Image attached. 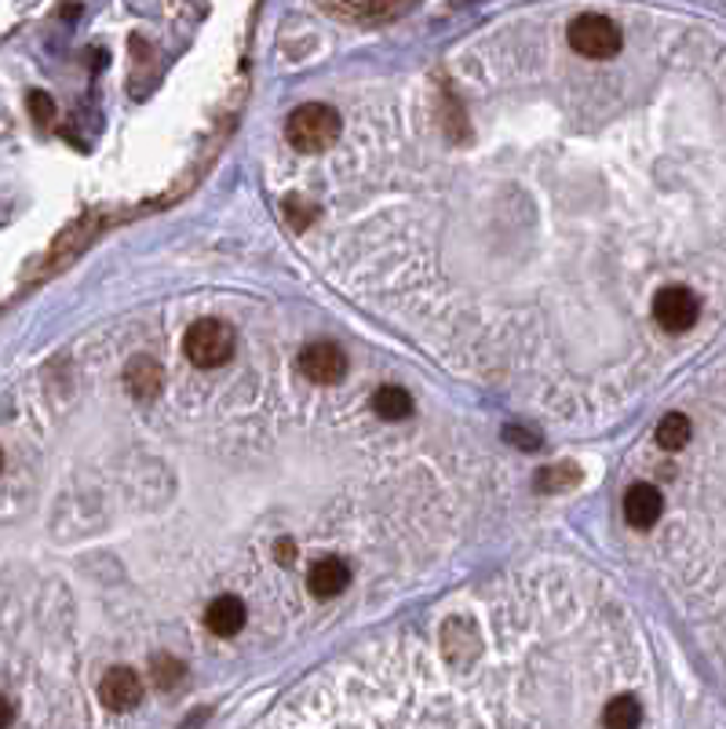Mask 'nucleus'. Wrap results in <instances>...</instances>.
<instances>
[{"label":"nucleus","mask_w":726,"mask_h":729,"mask_svg":"<svg viewBox=\"0 0 726 729\" xmlns=\"http://www.w3.org/2000/svg\"><path fill=\"white\" fill-rule=\"evenodd\" d=\"M340 113L325 103H304L289 113L285 121V140H289L293 150L299 154H321L329 150L336 140H340Z\"/></svg>","instance_id":"nucleus-1"},{"label":"nucleus","mask_w":726,"mask_h":729,"mask_svg":"<svg viewBox=\"0 0 726 729\" xmlns=\"http://www.w3.org/2000/svg\"><path fill=\"white\" fill-rule=\"evenodd\" d=\"M183 355L197 369H219L234 358V329L216 318L194 321L183 336Z\"/></svg>","instance_id":"nucleus-2"},{"label":"nucleus","mask_w":726,"mask_h":729,"mask_svg":"<svg viewBox=\"0 0 726 729\" xmlns=\"http://www.w3.org/2000/svg\"><path fill=\"white\" fill-rule=\"evenodd\" d=\"M621 27L606 16L587 11V16H577L570 22V48L584 59H613L621 52Z\"/></svg>","instance_id":"nucleus-3"},{"label":"nucleus","mask_w":726,"mask_h":729,"mask_svg":"<svg viewBox=\"0 0 726 729\" xmlns=\"http://www.w3.org/2000/svg\"><path fill=\"white\" fill-rule=\"evenodd\" d=\"M697 314H701V299L686 285H668L654 296V318L668 332H686L697 321Z\"/></svg>","instance_id":"nucleus-4"},{"label":"nucleus","mask_w":726,"mask_h":729,"mask_svg":"<svg viewBox=\"0 0 726 729\" xmlns=\"http://www.w3.org/2000/svg\"><path fill=\"white\" fill-rule=\"evenodd\" d=\"M299 372H304V380H310V383L333 387V383L344 380L347 358L336 343H310V347H304V355H299Z\"/></svg>","instance_id":"nucleus-5"},{"label":"nucleus","mask_w":726,"mask_h":729,"mask_svg":"<svg viewBox=\"0 0 726 729\" xmlns=\"http://www.w3.org/2000/svg\"><path fill=\"white\" fill-rule=\"evenodd\" d=\"M99 700H103V708L110 711H132L135 704L143 700V682L140 675H135L132 668H110L103 675V682H99Z\"/></svg>","instance_id":"nucleus-6"},{"label":"nucleus","mask_w":726,"mask_h":729,"mask_svg":"<svg viewBox=\"0 0 726 729\" xmlns=\"http://www.w3.org/2000/svg\"><path fill=\"white\" fill-rule=\"evenodd\" d=\"M442 649H446V660L457 664V668H468V664L479 657V632L468 617H449L442 627Z\"/></svg>","instance_id":"nucleus-7"},{"label":"nucleus","mask_w":726,"mask_h":729,"mask_svg":"<svg viewBox=\"0 0 726 729\" xmlns=\"http://www.w3.org/2000/svg\"><path fill=\"white\" fill-rule=\"evenodd\" d=\"M661 514H665V500H661L654 485L640 482L624 493V518H628V525H635V530H654L661 522Z\"/></svg>","instance_id":"nucleus-8"},{"label":"nucleus","mask_w":726,"mask_h":729,"mask_svg":"<svg viewBox=\"0 0 726 729\" xmlns=\"http://www.w3.org/2000/svg\"><path fill=\"white\" fill-rule=\"evenodd\" d=\"M245 620H248V613H245V602L237 598V595H219V598H212L208 602V609H205V627L212 635H219V638H231V635H237L245 627Z\"/></svg>","instance_id":"nucleus-9"},{"label":"nucleus","mask_w":726,"mask_h":729,"mask_svg":"<svg viewBox=\"0 0 726 729\" xmlns=\"http://www.w3.org/2000/svg\"><path fill=\"white\" fill-rule=\"evenodd\" d=\"M124 383H129L132 398L140 401H150L161 394V387H165V369H161L157 358H132L129 369H124Z\"/></svg>","instance_id":"nucleus-10"},{"label":"nucleus","mask_w":726,"mask_h":729,"mask_svg":"<svg viewBox=\"0 0 726 729\" xmlns=\"http://www.w3.org/2000/svg\"><path fill=\"white\" fill-rule=\"evenodd\" d=\"M350 584V569L344 558H318L307 573V587L315 598H333Z\"/></svg>","instance_id":"nucleus-11"},{"label":"nucleus","mask_w":726,"mask_h":729,"mask_svg":"<svg viewBox=\"0 0 726 729\" xmlns=\"http://www.w3.org/2000/svg\"><path fill=\"white\" fill-rule=\"evenodd\" d=\"M372 412H377V417L387 420V423L406 420V417H412V398H409V391H402V387L387 383V387H380L377 394H372Z\"/></svg>","instance_id":"nucleus-12"},{"label":"nucleus","mask_w":726,"mask_h":729,"mask_svg":"<svg viewBox=\"0 0 726 729\" xmlns=\"http://www.w3.org/2000/svg\"><path fill=\"white\" fill-rule=\"evenodd\" d=\"M640 722H643V708L635 697L624 694V697H613L606 704V711H603L606 729H640Z\"/></svg>","instance_id":"nucleus-13"},{"label":"nucleus","mask_w":726,"mask_h":729,"mask_svg":"<svg viewBox=\"0 0 726 729\" xmlns=\"http://www.w3.org/2000/svg\"><path fill=\"white\" fill-rule=\"evenodd\" d=\"M691 417H683V412H668L665 420L657 423V445L668 449V452H679L683 445H691Z\"/></svg>","instance_id":"nucleus-14"},{"label":"nucleus","mask_w":726,"mask_h":729,"mask_svg":"<svg viewBox=\"0 0 726 729\" xmlns=\"http://www.w3.org/2000/svg\"><path fill=\"white\" fill-rule=\"evenodd\" d=\"M577 482H581V471L573 468V463H555V468L536 471L533 489L536 493H562V489H573Z\"/></svg>","instance_id":"nucleus-15"},{"label":"nucleus","mask_w":726,"mask_h":729,"mask_svg":"<svg viewBox=\"0 0 726 729\" xmlns=\"http://www.w3.org/2000/svg\"><path fill=\"white\" fill-rule=\"evenodd\" d=\"M150 678H154L157 689H175L186 678V664L175 660L172 653H157V657L150 660Z\"/></svg>","instance_id":"nucleus-16"},{"label":"nucleus","mask_w":726,"mask_h":729,"mask_svg":"<svg viewBox=\"0 0 726 729\" xmlns=\"http://www.w3.org/2000/svg\"><path fill=\"white\" fill-rule=\"evenodd\" d=\"M285 219H289L296 230H307L310 223H315V205H307L304 197H296V194H289L285 197Z\"/></svg>","instance_id":"nucleus-17"},{"label":"nucleus","mask_w":726,"mask_h":729,"mask_svg":"<svg viewBox=\"0 0 726 729\" xmlns=\"http://www.w3.org/2000/svg\"><path fill=\"white\" fill-rule=\"evenodd\" d=\"M27 106H30V117L37 124H52L55 121V103H52V95L48 92H30Z\"/></svg>","instance_id":"nucleus-18"},{"label":"nucleus","mask_w":726,"mask_h":729,"mask_svg":"<svg viewBox=\"0 0 726 729\" xmlns=\"http://www.w3.org/2000/svg\"><path fill=\"white\" fill-rule=\"evenodd\" d=\"M504 438L508 442H519V449H525V452L541 449V438H536L533 431H525V427H504Z\"/></svg>","instance_id":"nucleus-19"},{"label":"nucleus","mask_w":726,"mask_h":729,"mask_svg":"<svg viewBox=\"0 0 726 729\" xmlns=\"http://www.w3.org/2000/svg\"><path fill=\"white\" fill-rule=\"evenodd\" d=\"M274 555H278V562H282V565H293V558H296V544H293L289 536H285V540H278V547H274Z\"/></svg>","instance_id":"nucleus-20"},{"label":"nucleus","mask_w":726,"mask_h":729,"mask_svg":"<svg viewBox=\"0 0 726 729\" xmlns=\"http://www.w3.org/2000/svg\"><path fill=\"white\" fill-rule=\"evenodd\" d=\"M11 722H16V708H11L8 697H0V729H8Z\"/></svg>","instance_id":"nucleus-21"},{"label":"nucleus","mask_w":726,"mask_h":729,"mask_svg":"<svg viewBox=\"0 0 726 729\" xmlns=\"http://www.w3.org/2000/svg\"><path fill=\"white\" fill-rule=\"evenodd\" d=\"M0 471H4V452H0Z\"/></svg>","instance_id":"nucleus-22"}]
</instances>
